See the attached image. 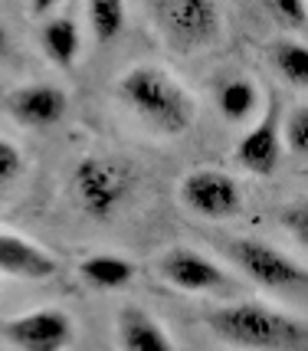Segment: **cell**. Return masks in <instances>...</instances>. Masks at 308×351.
Here are the masks:
<instances>
[{"label": "cell", "instance_id": "44dd1931", "mask_svg": "<svg viewBox=\"0 0 308 351\" xmlns=\"http://www.w3.org/2000/svg\"><path fill=\"white\" fill-rule=\"evenodd\" d=\"M20 174H23V154H20L14 141L0 138V191L10 187Z\"/></svg>", "mask_w": 308, "mask_h": 351}, {"label": "cell", "instance_id": "52a82bcc", "mask_svg": "<svg viewBox=\"0 0 308 351\" xmlns=\"http://www.w3.org/2000/svg\"><path fill=\"white\" fill-rule=\"evenodd\" d=\"M181 207L203 220H233L243 214V184L220 168L187 171L177 184Z\"/></svg>", "mask_w": 308, "mask_h": 351}, {"label": "cell", "instance_id": "9a60e30c", "mask_svg": "<svg viewBox=\"0 0 308 351\" xmlns=\"http://www.w3.org/2000/svg\"><path fill=\"white\" fill-rule=\"evenodd\" d=\"M262 89L249 76H233L216 89V112L223 115V122L243 125L253 122L262 112Z\"/></svg>", "mask_w": 308, "mask_h": 351}, {"label": "cell", "instance_id": "5b68a950", "mask_svg": "<svg viewBox=\"0 0 308 351\" xmlns=\"http://www.w3.org/2000/svg\"><path fill=\"white\" fill-rule=\"evenodd\" d=\"M227 260L246 276L253 286L269 292H308V266L289 256L285 250L253 240V237H236L223 243Z\"/></svg>", "mask_w": 308, "mask_h": 351}, {"label": "cell", "instance_id": "7402d4cb", "mask_svg": "<svg viewBox=\"0 0 308 351\" xmlns=\"http://www.w3.org/2000/svg\"><path fill=\"white\" fill-rule=\"evenodd\" d=\"M10 49H14V40H10V33L3 27V20H0V62L10 56Z\"/></svg>", "mask_w": 308, "mask_h": 351}, {"label": "cell", "instance_id": "ba28073f", "mask_svg": "<svg viewBox=\"0 0 308 351\" xmlns=\"http://www.w3.org/2000/svg\"><path fill=\"white\" fill-rule=\"evenodd\" d=\"M0 338L16 351H69L76 341V322L56 306L30 308L3 322Z\"/></svg>", "mask_w": 308, "mask_h": 351}, {"label": "cell", "instance_id": "6da1fadb", "mask_svg": "<svg viewBox=\"0 0 308 351\" xmlns=\"http://www.w3.org/2000/svg\"><path fill=\"white\" fill-rule=\"evenodd\" d=\"M122 106L151 128L154 135L181 138L197 122V99L181 79L161 66H131L118 76Z\"/></svg>", "mask_w": 308, "mask_h": 351}, {"label": "cell", "instance_id": "5bb4252c", "mask_svg": "<svg viewBox=\"0 0 308 351\" xmlns=\"http://www.w3.org/2000/svg\"><path fill=\"white\" fill-rule=\"evenodd\" d=\"M135 273H138L135 263L122 253H92V256L79 260V279L99 292L128 289L135 282Z\"/></svg>", "mask_w": 308, "mask_h": 351}, {"label": "cell", "instance_id": "ffe728a7", "mask_svg": "<svg viewBox=\"0 0 308 351\" xmlns=\"http://www.w3.org/2000/svg\"><path fill=\"white\" fill-rule=\"evenodd\" d=\"M279 227L285 230L302 250H308V197L282 204L279 207Z\"/></svg>", "mask_w": 308, "mask_h": 351}, {"label": "cell", "instance_id": "7a4b0ae2", "mask_svg": "<svg viewBox=\"0 0 308 351\" xmlns=\"http://www.w3.org/2000/svg\"><path fill=\"white\" fill-rule=\"evenodd\" d=\"M203 322L240 351H308V322L266 302H227L210 308Z\"/></svg>", "mask_w": 308, "mask_h": 351}, {"label": "cell", "instance_id": "8fae6325", "mask_svg": "<svg viewBox=\"0 0 308 351\" xmlns=\"http://www.w3.org/2000/svg\"><path fill=\"white\" fill-rule=\"evenodd\" d=\"M115 341H118V351H177L168 328L144 306H135V302L115 312Z\"/></svg>", "mask_w": 308, "mask_h": 351}, {"label": "cell", "instance_id": "277c9868", "mask_svg": "<svg viewBox=\"0 0 308 351\" xmlns=\"http://www.w3.org/2000/svg\"><path fill=\"white\" fill-rule=\"evenodd\" d=\"M144 14L164 46L181 56L214 46L223 33V10L214 0H154Z\"/></svg>", "mask_w": 308, "mask_h": 351}, {"label": "cell", "instance_id": "4fadbf2b", "mask_svg": "<svg viewBox=\"0 0 308 351\" xmlns=\"http://www.w3.org/2000/svg\"><path fill=\"white\" fill-rule=\"evenodd\" d=\"M40 46H43V56H47L56 69H73L82 56V27L73 14H49L40 23Z\"/></svg>", "mask_w": 308, "mask_h": 351}, {"label": "cell", "instance_id": "30bf717a", "mask_svg": "<svg viewBox=\"0 0 308 351\" xmlns=\"http://www.w3.org/2000/svg\"><path fill=\"white\" fill-rule=\"evenodd\" d=\"M7 112L23 128H53L69 112V95L53 82H27L7 95Z\"/></svg>", "mask_w": 308, "mask_h": 351}, {"label": "cell", "instance_id": "d6986e66", "mask_svg": "<svg viewBox=\"0 0 308 351\" xmlns=\"http://www.w3.org/2000/svg\"><path fill=\"white\" fill-rule=\"evenodd\" d=\"M266 16L289 33H308V3L302 0H269Z\"/></svg>", "mask_w": 308, "mask_h": 351}, {"label": "cell", "instance_id": "8992f818", "mask_svg": "<svg viewBox=\"0 0 308 351\" xmlns=\"http://www.w3.org/2000/svg\"><path fill=\"white\" fill-rule=\"evenodd\" d=\"M154 273L168 286L187 295H223L233 292L240 282L233 279L214 256H207L194 246H170L154 260Z\"/></svg>", "mask_w": 308, "mask_h": 351}, {"label": "cell", "instance_id": "9c48e42d", "mask_svg": "<svg viewBox=\"0 0 308 351\" xmlns=\"http://www.w3.org/2000/svg\"><path fill=\"white\" fill-rule=\"evenodd\" d=\"M282 152H285L282 148V112H279V102L272 99L262 106L256 122L246 128V135L236 141L233 158L253 178H269L279 171Z\"/></svg>", "mask_w": 308, "mask_h": 351}, {"label": "cell", "instance_id": "e0dca14e", "mask_svg": "<svg viewBox=\"0 0 308 351\" xmlns=\"http://www.w3.org/2000/svg\"><path fill=\"white\" fill-rule=\"evenodd\" d=\"M86 20H89V33L99 46L115 43L128 23V7L118 0H92L86 7Z\"/></svg>", "mask_w": 308, "mask_h": 351}, {"label": "cell", "instance_id": "ac0fdd59", "mask_svg": "<svg viewBox=\"0 0 308 351\" xmlns=\"http://www.w3.org/2000/svg\"><path fill=\"white\" fill-rule=\"evenodd\" d=\"M282 148L298 158H308V102L282 115Z\"/></svg>", "mask_w": 308, "mask_h": 351}, {"label": "cell", "instance_id": "7c38bea8", "mask_svg": "<svg viewBox=\"0 0 308 351\" xmlns=\"http://www.w3.org/2000/svg\"><path fill=\"white\" fill-rule=\"evenodd\" d=\"M0 273L43 282V279H53L60 273V263H56L53 253H47L43 246L30 243V240H23L20 233L0 230Z\"/></svg>", "mask_w": 308, "mask_h": 351}, {"label": "cell", "instance_id": "3957f363", "mask_svg": "<svg viewBox=\"0 0 308 351\" xmlns=\"http://www.w3.org/2000/svg\"><path fill=\"white\" fill-rule=\"evenodd\" d=\"M69 187L86 217L112 220L128 207V200L138 187V174L118 154H86L76 161Z\"/></svg>", "mask_w": 308, "mask_h": 351}, {"label": "cell", "instance_id": "2e32d148", "mask_svg": "<svg viewBox=\"0 0 308 351\" xmlns=\"http://www.w3.org/2000/svg\"><path fill=\"white\" fill-rule=\"evenodd\" d=\"M269 62L279 73L282 82H289L295 89H308V43L282 36L269 43Z\"/></svg>", "mask_w": 308, "mask_h": 351}]
</instances>
